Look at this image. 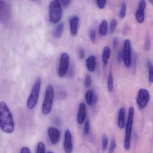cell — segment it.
<instances>
[{
	"instance_id": "83f0119b",
	"label": "cell",
	"mask_w": 153,
	"mask_h": 153,
	"mask_svg": "<svg viewBox=\"0 0 153 153\" xmlns=\"http://www.w3.org/2000/svg\"><path fill=\"white\" fill-rule=\"evenodd\" d=\"M108 139L106 135H103L102 137V148L103 150H105L108 146Z\"/></svg>"
},
{
	"instance_id": "74e56055",
	"label": "cell",
	"mask_w": 153,
	"mask_h": 153,
	"mask_svg": "<svg viewBox=\"0 0 153 153\" xmlns=\"http://www.w3.org/2000/svg\"><path fill=\"white\" fill-rule=\"evenodd\" d=\"M149 2L151 3V5L153 6V0H151V1H149Z\"/></svg>"
},
{
	"instance_id": "52a82bcc",
	"label": "cell",
	"mask_w": 153,
	"mask_h": 153,
	"mask_svg": "<svg viewBox=\"0 0 153 153\" xmlns=\"http://www.w3.org/2000/svg\"><path fill=\"white\" fill-rule=\"evenodd\" d=\"M149 92L146 89L141 88L140 89L137 99V104L140 109L142 110L146 106L149 101Z\"/></svg>"
},
{
	"instance_id": "f1b7e54d",
	"label": "cell",
	"mask_w": 153,
	"mask_h": 153,
	"mask_svg": "<svg viewBox=\"0 0 153 153\" xmlns=\"http://www.w3.org/2000/svg\"><path fill=\"white\" fill-rule=\"evenodd\" d=\"M91 82H92V80H91V77L90 75H87L85 77V86L87 88H88L90 87L91 85Z\"/></svg>"
},
{
	"instance_id": "8d00e7d4",
	"label": "cell",
	"mask_w": 153,
	"mask_h": 153,
	"mask_svg": "<svg viewBox=\"0 0 153 153\" xmlns=\"http://www.w3.org/2000/svg\"><path fill=\"white\" fill-rule=\"evenodd\" d=\"M71 1L70 0H62L61 1V2L62 5L65 7H68L70 4Z\"/></svg>"
},
{
	"instance_id": "6da1fadb",
	"label": "cell",
	"mask_w": 153,
	"mask_h": 153,
	"mask_svg": "<svg viewBox=\"0 0 153 153\" xmlns=\"http://www.w3.org/2000/svg\"><path fill=\"white\" fill-rule=\"evenodd\" d=\"M0 127L3 132L7 134L12 133L15 129L12 114L3 101L0 102Z\"/></svg>"
},
{
	"instance_id": "1f68e13d",
	"label": "cell",
	"mask_w": 153,
	"mask_h": 153,
	"mask_svg": "<svg viewBox=\"0 0 153 153\" xmlns=\"http://www.w3.org/2000/svg\"><path fill=\"white\" fill-rule=\"evenodd\" d=\"M116 147V143L114 140H113L111 143L110 146V149H109V153H113L114 150H115Z\"/></svg>"
},
{
	"instance_id": "cb8c5ba5",
	"label": "cell",
	"mask_w": 153,
	"mask_h": 153,
	"mask_svg": "<svg viewBox=\"0 0 153 153\" xmlns=\"http://www.w3.org/2000/svg\"><path fill=\"white\" fill-rule=\"evenodd\" d=\"M126 10H127V5L125 2H123L122 4L120 11L119 14V17L120 18L123 19L125 18L126 14Z\"/></svg>"
},
{
	"instance_id": "ba28073f",
	"label": "cell",
	"mask_w": 153,
	"mask_h": 153,
	"mask_svg": "<svg viewBox=\"0 0 153 153\" xmlns=\"http://www.w3.org/2000/svg\"><path fill=\"white\" fill-rule=\"evenodd\" d=\"M123 53L124 65L127 68H129L131 66V42L129 39H127L124 42Z\"/></svg>"
},
{
	"instance_id": "836d02e7",
	"label": "cell",
	"mask_w": 153,
	"mask_h": 153,
	"mask_svg": "<svg viewBox=\"0 0 153 153\" xmlns=\"http://www.w3.org/2000/svg\"><path fill=\"white\" fill-rule=\"evenodd\" d=\"M119 44V41L118 38L114 37L113 39V46L114 50H115Z\"/></svg>"
},
{
	"instance_id": "7c38bea8",
	"label": "cell",
	"mask_w": 153,
	"mask_h": 153,
	"mask_svg": "<svg viewBox=\"0 0 153 153\" xmlns=\"http://www.w3.org/2000/svg\"><path fill=\"white\" fill-rule=\"evenodd\" d=\"M48 134L52 145H55L58 143L60 137V131L54 127H50L48 129Z\"/></svg>"
},
{
	"instance_id": "d590c367",
	"label": "cell",
	"mask_w": 153,
	"mask_h": 153,
	"mask_svg": "<svg viewBox=\"0 0 153 153\" xmlns=\"http://www.w3.org/2000/svg\"><path fill=\"white\" fill-rule=\"evenodd\" d=\"M79 59H81L85 58V52L84 49H80V50H79Z\"/></svg>"
},
{
	"instance_id": "5b68a950",
	"label": "cell",
	"mask_w": 153,
	"mask_h": 153,
	"mask_svg": "<svg viewBox=\"0 0 153 153\" xmlns=\"http://www.w3.org/2000/svg\"><path fill=\"white\" fill-rule=\"evenodd\" d=\"M62 10L59 1L53 0L49 5V19L51 23L57 24L60 20Z\"/></svg>"
},
{
	"instance_id": "4dcf8cb0",
	"label": "cell",
	"mask_w": 153,
	"mask_h": 153,
	"mask_svg": "<svg viewBox=\"0 0 153 153\" xmlns=\"http://www.w3.org/2000/svg\"><path fill=\"white\" fill-rule=\"evenodd\" d=\"M97 6L99 9H103L106 4V1L105 0H97Z\"/></svg>"
},
{
	"instance_id": "277c9868",
	"label": "cell",
	"mask_w": 153,
	"mask_h": 153,
	"mask_svg": "<svg viewBox=\"0 0 153 153\" xmlns=\"http://www.w3.org/2000/svg\"><path fill=\"white\" fill-rule=\"evenodd\" d=\"M53 97V87L52 85H48L45 90V96L42 106V112L44 115H48L51 113L52 108Z\"/></svg>"
},
{
	"instance_id": "484cf974",
	"label": "cell",
	"mask_w": 153,
	"mask_h": 153,
	"mask_svg": "<svg viewBox=\"0 0 153 153\" xmlns=\"http://www.w3.org/2000/svg\"><path fill=\"white\" fill-rule=\"evenodd\" d=\"M45 145L43 142H39L37 144L36 153H45Z\"/></svg>"
},
{
	"instance_id": "4fadbf2b",
	"label": "cell",
	"mask_w": 153,
	"mask_h": 153,
	"mask_svg": "<svg viewBox=\"0 0 153 153\" xmlns=\"http://www.w3.org/2000/svg\"><path fill=\"white\" fill-rule=\"evenodd\" d=\"M79 20V19L77 16H73L70 19L71 33V35L73 36L76 35L77 33Z\"/></svg>"
},
{
	"instance_id": "603a6c76",
	"label": "cell",
	"mask_w": 153,
	"mask_h": 153,
	"mask_svg": "<svg viewBox=\"0 0 153 153\" xmlns=\"http://www.w3.org/2000/svg\"><path fill=\"white\" fill-rule=\"evenodd\" d=\"M151 46V40L150 36L148 33H147L145 38V42H144V49L145 51H148L150 50Z\"/></svg>"
},
{
	"instance_id": "8fae6325",
	"label": "cell",
	"mask_w": 153,
	"mask_h": 153,
	"mask_svg": "<svg viewBox=\"0 0 153 153\" xmlns=\"http://www.w3.org/2000/svg\"><path fill=\"white\" fill-rule=\"evenodd\" d=\"M146 4L145 1L142 0L139 4L138 8L136 11V18L138 23L141 24L145 20V13L144 10L146 8Z\"/></svg>"
},
{
	"instance_id": "44dd1931",
	"label": "cell",
	"mask_w": 153,
	"mask_h": 153,
	"mask_svg": "<svg viewBox=\"0 0 153 153\" xmlns=\"http://www.w3.org/2000/svg\"><path fill=\"white\" fill-rule=\"evenodd\" d=\"M148 69L149 72V82L150 83H153V65L149 60L147 62Z\"/></svg>"
},
{
	"instance_id": "4316f807",
	"label": "cell",
	"mask_w": 153,
	"mask_h": 153,
	"mask_svg": "<svg viewBox=\"0 0 153 153\" xmlns=\"http://www.w3.org/2000/svg\"><path fill=\"white\" fill-rule=\"evenodd\" d=\"M117 25V21L116 19H113L111 21L110 27V32L111 34L113 33L115 30Z\"/></svg>"
},
{
	"instance_id": "e575fe53",
	"label": "cell",
	"mask_w": 153,
	"mask_h": 153,
	"mask_svg": "<svg viewBox=\"0 0 153 153\" xmlns=\"http://www.w3.org/2000/svg\"><path fill=\"white\" fill-rule=\"evenodd\" d=\"M20 153H31L29 148L27 146H24L21 149Z\"/></svg>"
},
{
	"instance_id": "ffe728a7",
	"label": "cell",
	"mask_w": 153,
	"mask_h": 153,
	"mask_svg": "<svg viewBox=\"0 0 153 153\" xmlns=\"http://www.w3.org/2000/svg\"><path fill=\"white\" fill-rule=\"evenodd\" d=\"M108 31V24L106 20H103L99 27V33L101 35L105 36L107 34Z\"/></svg>"
},
{
	"instance_id": "ac0fdd59",
	"label": "cell",
	"mask_w": 153,
	"mask_h": 153,
	"mask_svg": "<svg viewBox=\"0 0 153 153\" xmlns=\"http://www.w3.org/2000/svg\"><path fill=\"white\" fill-rule=\"evenodd\" d=\"M63 29H64V24L62 22H61L56 27L53 31V37L55 38H59L60 37L63 33Z\"/></svg>"
},
{
	"instance_id": "7a4b0ae2",
	"label": "cell",
	"mask_w": 153,
	"mask_h": 153,
	"mask_svg": "<svg viewBox=\"0 0 153 153\" xmlns=\"http://www.w3.org/2000/svg\"><path fill=\"white\" fill-rule=\"evenodd\" d=\"M41 85V79L38 78L36 80L27 102V106L29 110L33 109L38 101Z\"/></svg>"
},
{
	"instance_id": "d6986e66",
	"label": "cell",
	"mask_w": 153,
	"mask_h": 153,
	"mask_svg": "<svg viewBox=\"0 0 153 153\" xmlns=\"http://www.w3.org/2000/svg\"><path fill=\"white\" fill-rule=\"evenodd\" d=\"M110 55H111V50L108 46H105L104 48L103 51L102 57V61L104 65H107L108 63V61L110 59Z\"/></svg>"
},
{
	"instance_id": "5bb4252c",
	"label": "cell",
	"mask_w": 153,
	"mask_h": 153,
	"mask_svg": "<svg viewBox=\"0 0 153 153\" xmlns=\"http://www.w3.org/2000/svg\"><path fill=\"white\" fill-rule=\"evenodd\" d=\"M86 117V105L84 103L80 104L79 107L77 117V121L79 124L83 123Z\"/></svg>"
},
{
	"instance_id": "e0dca14e",
	"label": "cell",
	"mask_w": 153,
	"mask_h": 153,
	"mask_svg": "<svg viewBox=\"0 0 153 153\" xmlns=\"http://www.w3.org/2000/svg\"><path fill=\"white\" fill-rule=\"evenodd\" d=\"M85 100L87 104L90 106L96 102L97 98L96 95L93 93V91L89 90L86 93Z\"/></svg>"
},
{
	"instance_id": "9c48e42d",
	"label": "cell",
	"mask_w": 153,
	"mask_h": 153,
	"mask_svg": "<svg viewBox=\"0 0 153 153\" xmlns=\"http://www.w3.org/2000/svg\"><path fill=\"white\" fill-rule=\"evenodd\" d=\"M0 18L1 21L7 23L10 18V10L7 3L3 1H0Z\"/></svg>"
},
{
	"instance_id": "f546056e",
	"label": "cell",
	"mask_w": 153,
	"mask_h": 153,
	"mask_svg": "<svg viewBox=\"0 0 153 153\" xmlns=\"http://www.w3.org/2000/svg\"><path fill=\"white\" fill-rule=\"evenodd\" d=\"M89 35L92 42L95 43L96 42V33L94 29H92L89 31Z\"/></svg>"
},
{
	"instance_id": "3957f363",
	"label": "cell",
	"mask_w": 153,
	"mask_h": 153,
	"mask_svg": "<svg viewBox=\"0 0 153 153\" xmlns=\"http://www.w3.org/2000/svg\"><path fill=\"white\" fill-rule=\"evenodd\" d=\"M134 109L131 106L129 109L128 120L126 123L125 130V137L124 142V148L126 151H128L130 149L131 137L133 126Z\"/></svg>"
},
{
	"instance_id": "2e32d148",
	"label": "cell",
	"mask_w": 153,
	"mask_h": 153,
	"mask_svg": "<svg viewBox=\"0 0 153 153\" xmlns=\"http://www.w3.org/2000/svg\"><path fill=\"white\" fill-rule=\"evenodd\" d=\"M86 67L89 71H93L95 70L96 64V57L94 55H91L86 60Z\"/></svg>"
},
{
	"instance_id": "8992f818",
	"label": "cell",
	"mask_w": 153,
	"mask_h": 153,
	"mask_svg": "<svg viewBox=\"0 0 153 153\" xmlns=\"http://www.w3.org/2000/svg\"><path fill=\"white\" fill-rule=\"evenodd\" d=\"M69 64V56L68 53H63L61 55L59 63L58 74L59 76L62 77L68 71Z\"/></svg>"
},
{
	"instance_id": "f35d334b",
	"label": "cell",
	"mask_w": 153,
	"mask_h": 153,
	"mask_svg": "<svg viewBox=\"0 0 153 153\" xmlns=\"http://www.w3.org/2000/svg\"><path fill=\"white\" fill-rule=\"evenodd\" d=\"M47 153H54L53 152H52V151H49V152H47Z\"/></svg>"
},
{
	"instance_id": "7402d4cb",
	"label": "cell",
	"mask_w": 153,
	"mask_h": 153,
	"mask_svg": "<svg viewBox=\"0 0 153 153\" xmlns=\"http://www.w3.org/2000/svg\"><path fill=\"white\" fill-rule=\"evenodd\" d=\"M107 87L108 90L110 93H111L113 90V77L111 71L109 73L108 77V82H107Z\"/></svg>"
},
{
	"instance_id": "9a60e30c",
	"label": "cell",
	"mask_w": 153,
	"mask_h": 153,
	"mask_svg": "<svg viewBox=\"0 0 153 153\" xmlns=\"http://www.w3.org/2000/svg\"><path fill=\"white\" fill-rule=\"evenodd\" d=\"M125 110L123 108L120 109L118 114V125L120 128L123 129L125 125Z\"/></svg>"
},
{
	"instance_id": "30bf717a",
	"label": "cell",
	"mask_w": 153,
	"mask_h": 153,
	"mask_svg": "<svg viewBox=\"0 0 153 153\" xmlns=\"http://www.w3.org/2000/svg\"><path fill=\"white\" fill-rule=\"evenodd\" d=\"M63 146H64V149L65 153H72L73 150L72 137L69 130L67 129L65 131Z\"/></svg>"
},
{
	"instance_id": "d6a6232c",
	"label": "cell",
	"mask_w": 153,
	"mask_h": 153,
	"mask_svg": "<svg viewBox=\"0 0 153 153\" xmlns=\"http://www.w3.org/2000/svg\"><path fill=\"white\" fill-rule=\"evenodd\" d=\"M117 60L118 62L121 63L123 60V51H120L117 55Z\"/></svg>"
},
{
	"instance_id": "d4e9b609",
	"label": "cell",
	"mask_w": 153,
	"mask_h": 153,
	"mask_svg": "<svg viewBox=\"0 0 153 153\" xmlns=\"http://www.w3.org/2000/svg\"><path fill=\"white\" fill-rule=\"evenodd\" d=\"M89 131H90V122L88 119H87L84 124V134L86 136H87L89 134Z\"/></svg>"
}]
</instances>
